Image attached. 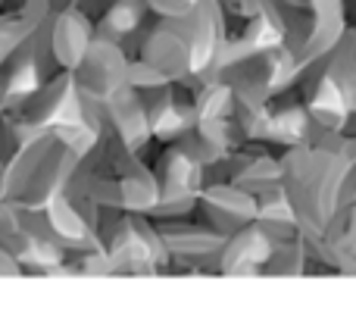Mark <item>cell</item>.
Wrapping results in <instances>:
<instances>
[{
	"instance_id": "cell-1",
	"label": "cell",
	"mask_w": 356,
	"mask_h": 319,
	"mask_svg": "<svg viewBox=\"0 0 356 319\" xmlns=\"http://www.w3.org/2000/svg\"><path fill=\"white\" fill-rule=\"evenodd\" d=\"M91 132L75 123L56 119L35 129L3 169L0 201L13 207H44L50 203L72 176L81 150L91 144Z\"/></svg>"
},
{
	"instance_id": "cell-5",
	"label": "cell",
	"mask_w": 356,
	"mask_h": 319,
	"mask_svg": "<svg viewBox=\"0 0 356 319\" xmlns=\"http://www.w3.org/2000/svg\"><path fill=\"white\" fill-rule=\"evenodd\" d=\"M41 19L25 16V13H0V60H3L10 50H16L25 38L35 31V25Z\"/></svg>"
},
{
	"instance_id": "cell-4",
	"label": "cell",
	"mask_w": 356,
	"mask_h": 319,
	"mask_svg": "<svg viewBox=\"0 0 356 319\" xmlns=\"http://www.w3.org/2000/svg\"><path fill=\"white\" fill-rule=\"evenodd\" d=\"M72 94V75L60 72L54 79L35 81L31 88L19 91L16 98H10L0 110L13 119L22 132H35L41 125H50L56 119H63V110H66V100Z\"/></svg>"
},
{
	"instance_id": "cell-7",
	"label": "cell",
	"mask_w": 356,
	"mask_h": 319,
	"mask_svg": "<svg viewBox=\"0 0 356 319\" xmlns=\"http://www.w3.org/2000/svg\"><path fill=\"white\" fill-rule=\"evenodd\" d=\"M22 276V251L13 247L10 241H0V279Z\"/></svg>"
},
{
	"instance_id": "cell-8",
	"label": "cell",
	"mask_w": 356,
	"mask_h": 319,
	"mask_svg": "<svg viewBox=\"0 0 356 319\" xmlns=\"http://www.w3.org/2000/svg\"><path fill=\"white\" fill-rule=\"evenodd\" d=\"M3 169H6V163H0V194H3Z\"/></svg>"
},
{
	"instance_id": "cell-2",
	"label": "cell",
	"mask_w": 356,
	"mask_h": 319,
	"mask_svg": "<svg viewBox=\"0 0 356 319\" xmlns=\"http://www.w3.org/2000/svg\"><path fill=\"white\" fill-rule=\"evenodd\" d=\"M91 38H94V22L81 13V6L69 3L60 6V10H50L31 31L35 79L44 81L60 72H72V66L85 54Z\"/></svg>"
},
{
	"instance_id": "cell-3",
	"label": "cell",
	"mask_w": 356,
	"mask_h": 319,
	"mask_svg": "<svg viewBox=\"0 0 356 319\" xmlns=\"http://www.w3.org/2000/svg\"><path fill=\"white\" fill-rule=\"evenodd\" d=\"M69 75H72L75 91L106 100L116 88H122L129 81V54H125L122 38L94 31L85 54L79 56V63L72 66Z\"/></svg>"
},
{
	"instance_id": "cell-6",
	"label": "cell",
	"mask_w": 356,
	"mask_h": 319,
	"mask_svg": "<svg viewBox=\"0 0 356 319\" xmlns=\"http://www.w3.org/2000/svg\"><path fill=\"white\" fill-rule=\"evenodd\" d=\"M29 138V132H22L3 110H0V163H10L16 157V150L22 148V141Z\"/></svg>"
}]
</instances>
